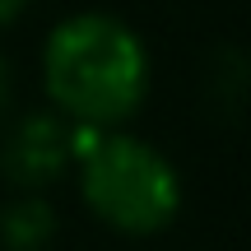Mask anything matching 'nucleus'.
<instances>
[{
  "label": "nucleus",
  "mask_w": 251,
  "mask_h": 251,
  "mask_svg": "<svg viewBox=\"0 0 251 251\" xmlns=\"http://www.w3.org/2000/svg\"><path fill=\"white\" fill-rule=\"evenodd\" d=\"M42 84L61 117L117 126L144 102L149 56L144 42L112 14H70L42 47Z\"/></svg>",
  "instance_id": "1"
},
{
  "label": "nucleus",
  "mask_w": 251,
  "mask_h": 251,
  "mask_svg": "<svg viewBox=\"0 0 251 251\" xmlns=\"http://www.w3.org/2000/svg\"><path fill=\"white\" fill-rule=\"evenodd\" d=\"M84 205L126 237H149L168 228L181 209V177L153 144L135 135H112L102 126L79 153Z\"/></svg>",
  "instance_id": "2"
},
{
  "label": "nucleus",
  "mask_w": 251,
  "mask_h": 251,
  "mask_svg": "<svg viewBox=\"0 0 251 251\" xmlns=\"http://www.w3.org/2000/svg\"><path fill=\"white\" fill-rule=\"evenodd\" d=\"M70 126L56 112H28L0 140V177L14 191H42L70 168Z\"/></svg>",
  "instance_id": "3"
},
{
  "label": "nucleus",
  "mask_w": 251,
  "mask_h": 251,
  "mask_svg": "<svg viewBox=\"0 0 251 251\" xmlns=\"http://www.w3.org/2000/svg\"><path fill=\"white\" fill-rule=\"evenodd\" d=\"M51 233H56V209L37 191H24V196H14L0 209V242H5V251H42L51 242Z\"/></svg>",
  "instance_id": "4"
},
{
  "label": "nucleus",
  "mask_w": 251,
  "mask_h": 251,
  "mask_svg": "<svg viewBox=\"0 0 251 251\" xmlns=\"http://www.w3.org/2000/svg\"><path fill=\"white\" fill-rule=\"evenodd\" d=\"M28 5H33V0H0V28H5V24H14V19L24 14Z\"/></svg>",
  "instance_id": "5"
},
{
  "label": "nucleus",
  "mask_w": 251,
  "mask_h": 251,
  "mask_svg": "<svg viewBox=\"0 0 251 251\" xmlns=\"http://www.w3.org/2000/svg\"><path fill=\"white\" fill-rule=\"evenodd\" d=\"M9 98H14V89H9V61L0 56V117L9 112Z\"/></svg>",
  "instance_id": "6"
}]
</instances>
